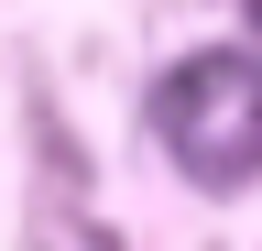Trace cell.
Instances as JSON below:
<instances>
[{
	"instance_id": "1",
	"label": "cell",
	"mask_w": 262,
	"mask_h": 251,
	"mask_svg": "<svg viewBox=\"0 0 262 251\" xmlns=\"http://www.w3.org/2000/svg\"><path fill=\"white\" fill-rule=\"evenodd\" d=\"M153 142L175 153V175L196 186H251L262 175V66L251 55H186L153 87Z\"/></svg>"
},
{
	"instance_id": "2",
	"label": "cell",
	"mask_w": 262,
	"mask_h": 251,
	"mask_svg": "<svg viewBox=\"0 0 262 251\" xmlns=\"http://www.w3.org/2000/svg\"><path fill=\"white\" fill-rule=\"evenodd\" d=\"M251 22H262V0H251Z\"/></svg>"
}]
</instances>
